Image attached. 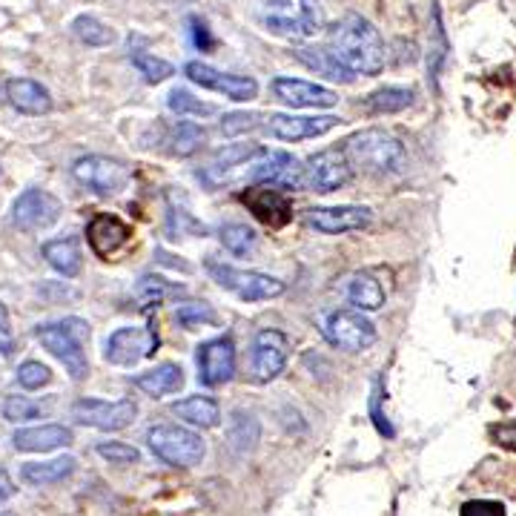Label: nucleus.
Listing matches in <instances>:
<instances>
[{
  "mask_svg": "<svg viewBox=\"0 0 516 516\" xmlns=\"http://www.w3.org/2000/svg\"><path fill=\"white\" fill-rule=\"evenodd\" d=\"M0 333H9V313L3 304H0Z\"/></svg>",
  "mask_w": 516,
  "mask_h": 516,
  "instance_id": "nucleus-48",
  "label": "nucleus"
},
{
  "mask_svg": "<svg viewBox=\"0 0 516 516\" xmlns=\"http://www.w3.org/2000/svg\"><path fill=\"white\" fill-rule=\"evenodd\" d=\"M221 244L233 253V256H244V253H250L253 247H256V230L253 227H247V224H224L221 227Z\"/></svg>",
  "mask_w": 516,
  "mask_h": 516,
  "instance_id": "nucleus-35",
  "label": "nucleus"
},
{
  "mask_svg": "<svg viewBox=\"0 0 516 516\" xmlns=\"http://www.w3.org/2000/svg\"><path fill=\"white\" fill-rule=\"evenodd\" d=\"M61 213H64V204L52 193H46V190H26L12 204V224L18 230H26V233L46 230V227H52L61 218Z\"/></svg>",
  "mask_w": 516,
  "mask_h": 516,
  "instance_id": "nucleus-12",
  "label": "nucleus"
},
{
  "mask_svg": "<svg viewBox=\"0 0 516 516\" xmlns=\"http://www.w3.org/2000/svg\"><path fill=\"white\" fill-rule=\"evenodd\" d=\"M49 379H52V370L41 362H23L18 367V382L26 390H41L43 385H49Z\"/></svg>",
  "mask_w": 516,
  "mask_h": 516,
  "instance_id": "nucleus-42",
  "label": "nucleus"
},
{
  "mask_svg": "<svg viewBox=\"0 0 516 516\" xmlns=\"http://www.w3.org/2000/svg\"><path fill=\"white\" fill-rule=\"evenodd\" d=\"M370 419H373V425H376V430H379L382 436H387V439L396 436L393 425L387 422V416L382 413V382H379V379L373 382V393H370Z\"/></svg>",
  "mask_w": 516,
  "mask_h": 516,
  "instance_id": "nucleus-43",
  "label": "nucleus"
},
{
  "mask_svg": "<svg viewBox=\"0 0 516 516\" xmlns=\"http://www.w3.org/2000/svg\"><path fill=\"white\" fill-rule=\"evenodd\" d=\"M72 32L86 46H109V43L115 41V32L109 26H104L98 18H92V15H78L72 21Z\"/></svg>",
  "mask_w": 516,
  "mask_h": 516,
  "instance_id": "nucleus-34",
  "label": "nucleus"
},
{
  "mask_svg": "<svg viewBox=\"0 0 516 516\" xmlns=\"http://www.w3.org/2000/svg\"><path fill=\"white\" fill-rule=\"evenodd\" d=\"M327 49L356 75H379L385 66V43L362 15H344L327 29Z\"/></svg>",
  "mask_w": 516,
  "mask_h": 516,
  "instance_id": "nucleus-1",
  "label": "nucleus"
},
{
  "mask_svg": "<svg viewBox=\"0 0 516 516\" xmlns=\"http://www.w3.org/2000/svg\"><path fill=\"white\" fill-rule=\"evenodd\" d=\"M347 299L356 310H379L385 304V287L373 273H356L347 284Z\"/></svg>",
  "mask_w": 516,
  "mask_h": 516,
  "instance_id": "nucleus-29",
  "label": "nucleus"
},
{
  "mask_svg": "<svg viewBox=\"0 0 516 516\" xmlns=\"http://www.w3.org/2000/svg\"><path fill=\"white\" fill-rule=\"evenodd\" d=\"M204 141H207V132H204V127L193 124V121H178V124L167 132L170 152L172 155H178V158H187V155L198 152Z\"/></svg>",
  "mask_w": 516,
  "mask_h": 516,
  "instance_id": "nucleus-33",
  "label": "nucleus"
},
{
  "mask_svg": "<svg viewBox=\"0 0 516 516\" xmlns=\"http://www.w3.org/2000/svg\"><path fill=\"white\" fill-rule=\"evenodd\" d=\"M207 273L213 276L218 287H224L227 293H233L241 301L279 299L284 293V281L256 273V270H238V267L221 264V261H213V258L207 261Z\"/></svg>",
  "mask_w": 516,
  "mask_h": 516,
  "instance_id": "nucleus-6",
  "label": "nucleus"
},
{
  "mask_svg": "<svg viewBox=\"0 0 516 516\" xmlns=\"http://www.w3.org/2000/svg\"><path fill=\"white\" fill-rule=\"evenodd\" d=\"M86 238H89V247L95 256L112 258L132 241V227L118 215L98 213L86 224Z\"/></svg>",
  "mask_w": 516,
  "mask_h": 516,
  "instance_id": "nucleus-17",
  "label": "nucleus"
},
{
  "mask_svg": "<svg viewBox=\"0 0 516 516\" xmlns=\"http://www.w3.org/2000/svg\"><path fill=\"white\" fill-rule=\"evenodd\" d=\"M35 336L58 362H64L66 373L75 382L86 379L89 362H86L84 342L89 339V324L84 319H64V322L55 324H41L35 330Z\"/></svg>",
  "mask_w": 516,
  "mask_h": 516,
  "instance_id": "nucleus-4",
  "label": "nucleus"
},
{
  "mask_svg": "<svg viewBox=\"0 0 516 516\" xmlns=\"http://www.w3.org/2000/svg\"><path fill=\"white\" fill-rule=\"evenodd\" d=\"M147 442H150V451L172 468L201 465V459L207 453L204 439L195 430L178 428V425H155L147 430Z\"/></svg>",
  "mask_w": 516,
  "mask_h": 516,
  "instance_id": "nucleus-5",
  "label": "nucleus"
},
{
  "mask_svg": "<svg viewBox=\"0 0 516 516\" xmlns=\"http://www.w3.org/2000/svg\"><path fill=\"white\" fill-rule=\"evenodd\" d=\"M135 385H138V390H144L147 396L158 399V396L175 393L178 387L184 385V370L178 365H172V362H164V365L152 367L147 373H138Z\"/></svg>",
  "mask_w": 516,
  "mask_h": 516,
  "instance_id": "nucleus-27",
  "label": "nucleus"
},
{
  "mask_svg": "<svg viewBox=\"0 0 516 516\" xmlns=\"http://www.w3.org/2000/svg\"><path fill=\"white\" fill-rule=\"evenodd\" d=\"M241 201L267 227H284L293 218V204L279 187H250L247 193H241Z\"/></svg>",
  "mask_w": 516,
  "mask_h": 516,
  "instance_id": "nucleus-21",
  "label": "nucleus"
},
{
  "mask_svg": "<svg viewBox=\"0 0 516 516\" xmlns=\"http://www.w3.org/2000/svg\"><path fill=\"white\" fill-rule=\"evenodd\" d=\"M75 468H78V462L72 456H61V459H49V462H26L21 468V476L26 485L46 488V485H58L69 479Z\"/></svg>",
  "mask_w": 516,
  "mask_h": 516,
  "instance_id": "nucleus-25",
  "label": "nucleus"
},
{
  "mask_svg": "<svg viewBox=\"0 0 516 516\" xmlns=\"http://www.w3.org/2000/svg\"><path fill=\"white\" fill-rule=\"evenodd\" d=\"M256 18L279 38L304 41L322 29V6L319 0H256Z\"/></svg>",
  "mask_w": 516,
  "mask_h": 516,
  "instance_id": "nucleus-2",
  "label": "nucleus"
},
{
  "mask_svg": "<svg viewBox=\"0 0 516 516\" xmlns=\"http://www.w3.org/2000/svg\"><path fill=\"white\" fill-rule=\"evenodd\" d=\"M184 72H187V78H190L193 84L204 86V89H213V92L230 98V101H238V104L253 101L258 95V84L253 78H247V75L218 72V69H213L210 64H201V61H190V64L184 66Z\"/></svg>",
  "mask_w": 516,
  "mask_h": 516,
  "instance_id": "nucleus-13",
  "label": "nucleus"
},
{
  "mask_svg": "<svg viewBox=\"0 0 516 516\" xmlns=\"http://www.w3.org/2000/svg\"><path fill=\"white\" fill-rule=\"evenodd\" d=\"M167 107L175 115H195V118H204V115H213L215 112L213 104L198 101L193 92H187V89H172L170 95H167Z\"/></svg>",
  "mask_w": 516,
  "mask_h": 516,
  "instance_id": "nucleus-37",
  "label": "nucleus"
},
{
  "mask_svg": "<svg viewBox=\"0 0 516 516\" xmlns=\"http://www.w3.org/2000/svg\"><path fill=\"white\" fill-rule=\"evenodd\" d=\"M261 127V115L258 112H230L224 115L221 121V132L236 138V135H244V132H253V129Z\"/></svg>",
  "mask_w": 516,
  "mask_h": 516,
  "instance_id": "nucleus-40",
  "label": "nucleus"
},
{
  "mask_svg": "<svg viewBox=\"0 0 516 516\" xmlns=\"http://www.w3.org/2000/svg\"><path fill=\"white\" fill-rule=\"evenodd\" d=\"M273 92L276 98L284 101L293 109H330L339 104V95L333 89L310 81H299V78H276L273 81Z\"/></svg>",
  "mask_w": 516,
  "mask_h": 516,
  "instance_id": "nucleus-19",
  "label": "nucleus"
},
{
  "mask_svg": "<svg viewBox=\"0 0 516 516\" xmlns=\"http://www.w3.org/2000/svg\"><path fill=\"white\" fill-rule=\"evenodd\" d=\"M462 516H505V508L499 502L476 499V502H465L462 505Z\"/></svg>",
  "mask_w": 516,
  "mask_h": 516,
  "instance_id": "nucleus-44",
  "label": "nucleus"
},
{
  "mask_svg": "<svg viewBox=\"0 0 516 516\" xmlns=\"http://www.w3.org/2000/svg\"><path fill=\"white\" fill-rule=\"evenodd\" d=\"M496 439L505 445V448H514L516 451V422H508V425H499V428H494Z\"/></svg>",
  "mask_w": 516,
  "mask_h": 516,
  "instance_id": "nucleus-46",
  "label": "nucleus"
},
{
  "mask_svg": "<svg viewBox=\"0 0 516 516\" xmlns=\"http://www.w3.org/2000/svg\"><path fill=\"white\" fill-rule=\"evenodd\" d=\"M170 410L184 419L187 425H195V428H215L221 422V410H218V402L210 399V396H187L181 402H172Z\"/></svg>",
  "mask_w": 516,
  "mask_h": 516,
  "instance_id": "nucleus-26",
  "label": "nucleus"
},
{
  "mask_svg": "<svg viewBox=\"0 0 516 516\" xmlns=\"http://www.w3.org/2000/svg\"><path fill=\"white\" fill-rule=\"evenodd\" d=\"M339 124H342V118H336V115H270L264 129L279 141L296 144V141H307V138H319Z\"/></svg>",
  "mask_w": 516,
  "mask_h": 516,
  "instance_id": "nucleus-16",
  "label": "nucleus"
},
{
  "mask_svg": "<svg viewBox=\"0 0 516 516\" xmlns=\"http://www.w3.org/2000/svg\"><path fill=\"white\" fill-rule=\"evenodd\" d=\"M261 152L264 150H261L258 144H227L224 150L215 152L210 167L198 170V181H204L210 190H215V187L227 184L236 170L244 172V167H247L253 158H258Z\"/></svg>",
  "mask_w": 516,
  "mask_h": 516,
  "instance_id": "nucleus-18",
  "label": "nucleus"
},
{
  "mask_svg": "<svg viewBox=\"0 0 516 516\" xmlns=\"http://www.w3.org/2000/svg\"><path fill=\"white\" fill-rule=\"evenodd\" d=\"M75 436L66 425H41V428H21L12 433V445L15 451L26 453H46V451H58V448H66L72 445Z\"/></svg>",
  "mask_w": 516,
  "mask_h": 516,
  "instance_id": "nucleus-22",
  "label": "nucleus"
},
{
  "mask_svg": "<svg viewBox=\"0 0 516 516\" xmlns=\"http://www.w3.org/2000/svg\"><path fill=\"white\" fill-rule=\"evenodd\" d=\"M413 104V89L405 86H385L376 89L373 95L365 98V109L370 115H390V112H402Z\"/></svg>",
  "mask_w": 516,
  "mask_h": 516,
  "instance_id": "nucleus-31",
  "label": "nucleus"
},
{
  "mask_svg": "<svg viewBox=\"0 0 516 516\" xmlns=\"http://www.w3.org/2000/svg\"><path fill=\"white\" fill-rule=\"evenodd\" d=\"M353 178V164L342 150H322L310 155L304 161V175H301V190L313 193H336Z\"/></svg>",
  "mask_w": 516,
  "mask_h": 516,
  "instance_id": "nucleus-8",
  "label": "nucleus"
},
{
  "mask_svg": "<svg viewBox=\"0 0 516 516\" xmlns=\"http://www.w3.org/2000/svg\"><path fill=\"white\" fill-rule=\"evenodd\" d=\"M72 175L78 184H84L86 190L95 195H118L129 184V167L121 164L118 158L107 155H84L72 164Z\"/></svg>",
  "mask_w": 516,
  "mask_h": 516,
  "instance_id": "nucleus-9",
  "label": "nucleus"
},
{
  "mask_svg": "<svg viewBox=\"0 0 516 516\" xmlns=\"http://www.w3.org/2000/svg\"><path fill=\"white\" fill-rule=\"evenodd\" d=\"M190 35H193V43L201 49V52H210L213 49V35H210V29H207V23L201 21V18H190Z\"/></svg>",
  "mask_w": 516,
  "mask_h": 516,
  "instance_id": "nucleus-45",
  "label": "nucleus"
},
{
  "mask_svg": "<svg viewBox=\"0 0 516 516\" xmlns=\"http://www.w3.org/2000/svg\"><path fill=\"white\" fill-rule=\"evenodd\" d=\"M46 408L38 405V402H32V399H26V396H9L6 402H3V416L9 419V422H26V419H38L43 416Z\"/></svg>",
  "mask_w": 516,
  "mask_h": 516,
  "instance_id": "nucleus-39",
  "label": "nucleus"
},
{
  "mask_svg": "<svg viewBox=\"0 0 516 516\" xmlns=\"http://www.w3.org/2000/svg\"><path fill=\"white\" fill-rule=\"evenodd\" d=\"M175 319H178V324H184L187 330H193L198 324H213L215 310L210 304H204V301H187V304H181L175 310Z\"/></svg>",
  "mask_w": 516,
  "mask_h": 516,
  "instance_id": "nucleus-38",
  "label": "nucleus"
},
{
  "mask_svg": "<svg viewBox=\"0 0 516 516\" xmlns=\"http://www.w3.org/2000/svg\"><path fill=\"white\" fill-rule=\"evenodd\" d=\"M290 359V339L281 330H261L253 344V376L256 382H273Z\"/></svg>",
  "mask_w": 516,
  "mask_h": 516,
  "instance_id": "nucleus-15",
  "label": "nucleus"
},
{
  "mask_svg": "<svg viewBox=\"0 0 516 516\" xmlns=\"http://www.w3.org/2000/svg\"><path fill=\"white\" fill-rule=\"evenodd\" d=\"M344 152L356 170L367 175H396L405 170L408 152L396 135L385 129H362L353 138H347Z\"/></svg>",
  "mask_w": 516,
  "mask_h": 516,
  "instance_id": "nucleus-3",
  "label": "nucleus"
},
{
  "mask_svg": "<svg viewBox=\"0 0 516 516\" xmlns=\"http://www.w3.org/2000/svg\"><path fill=\"white\" fill-rule=\"evenodd\" d=\"M198 382L207 387L227 385L236 376V344L221 336L198 347Z\"/></svg>",
  "mask_w": 516,
  "mask_h": 516,
  "instance_id": "nucleus-14",
  "label": "nucleus"
},
{
  "mask_svg": "<svg viewBox=\"0 0 516 516\" xmlns=\"http://www.w3.org/2000/svg\"><path fill=\"white\" fill-rule=\"evenodd\" d=\"M43 258L58 270L64 279H75L81 273V247L75 238H55L43 244Z\"/></svg>",
  "mask_w": 516,
  "mask_h": 516,
  "instance_id": "nucleus-28",
  "label": "nucleus"
},
{
  "mask_svg": "<svg viewBox=\"0 0 516 516\" xmlns=\"http://www.w3.org/2000/svg\"><path fill=\"white\" fill-rule=\"evenodd\" d=\"M324 336L327 342L339 350H347V353H362L367 347H373L379 333H376V324L367 319L362 310H333L327 319H324Z\"/></svg>",
  "mask_w": 516,
  "mask_h": 516,
  "instance_id": "nucleus-7",
  "label": "nucleus"
},
{
  "mask_svg": "<svg viewBox=\"0 0 516 516\" xmlns=\"http://www.w3.org/2000/svg\"><path fill=\"white\" fill-rule=\"evenodd\" d=\"M181 293H184L181 284H172V281L161 279V276H144V279L135 284V301H138L144 310L158 307V304H164L167 299H175V296H181Z\"/></svg>",
  "mask_w": 516,
  "mask_h": 516,
  "instance_id": "nucleus-30",
  "label": "nucleus"
},
{
  "mask_svg": "<svg viewBox=\"0 0 516 516\" xmlns=\"http://www.w3.org/2000/svg\"><path fill=\"white\" fill-rule=\"evenodd\" d=\"M98 456L107 459L109 465H132V462L141 459L138 448H132L127 442H101L98 445Z\"/></svg>",
  "mask_w": 516,
  "mask_h": 516,
  "instance_id": "nucleus-41",
  "label": "nucleus"
},
{
  "mask_svg": "<svg viewBox=\"0 0 516 516\" xmlns=\"http://www.w3.org/2000/svg\"><path fill=\"white\" fill-rule=\"evenodd\" d=\"M307 224L324 236H342L353 230H365L370 224L367 207H310Z\"/></svg>",
  "mask_w": 516,
  "mask_h": 516,
  "instance_id": "nucleus-20",
  "label": "nucleus"
},
{
  "mask_svg": "<svg viewBox=\"0 0 516 516\" xmlns=\"http://www.w3.org/2000/svg\"><path fill=\"white\" fill-rule=\"evenodd\" d=\"M15 491H18V488H15V482H12V476H9V473L0 468V502L12 499V496H15Z\"/></svg>",
  "mask_w": 516,
  "mask_h": 516,
  "instance_id": "nucleus-47",
  "label": "nucleus"
},
{
  "mask_svg": "<svg viewBox=\"0 0 516 516\" xmlns=\"http://www.w3.org/2000/svg\"><path fill=\"white\" fill-rule=\"evenodd\" d=\"M129 58H132V66L144 75L147 84H161V81H167V78L175 75L172 64H167L164 58H155L150 52H132Z\"/></svg>",
  "mask_w": 516,
  "mask_h": 516,
  "instance_id": "nucleus-36",
  "label": "nucleus"
},
{
  "mask_svg": "<svg viewBox=\"0 0 516 516\" xmlns=\"http://www.w3.org/2000/svg\"><path fill=\"white\" fill-rule=\"evenodd\" d=\"M296 58H299L304 66L316 69L319 75H327V78H333V81H342V84H353V81H356V72H350V69L333 55V49H327V46H299V49H296Z\"/></svg>",
  "mask_w": 516,
  "mask_h": 516,
  "instance_id": "nucleus-24",
  "label": "nucleus"
},
{
  "mask_svg": "<svg viewBox=\"0 0 516 516\" xmlns=\"http://www.w3.org/2000/svg\"><path fill=\"white\" fill-rule=\"evenodd\" d=\"M258 422L253 413H244V410H236L233 419H230V430H227V439H230V448L236 453H253L258 442Z\"/></svg>",
  "mask_w": 516,
  "mask_h": 516,
  "instance_id": "nucleus-32",
  "label": "nucleus"
},
{
  "mask_svg": "<svg viewBox=\"0 0 516 516\" xmlns=\"http://www.w3.org/2000/svg\"><path fill=\"white\" fill-rule=\"evenodd\" d=\"M138 405L132 399L121 402H101V399H78L72 405V419L78 425L95 430H124L135 422Z\"/></svg>",
  "mask_w": 516,
  "mask_h": 516,
  "instance_id": "nucleus-11",
  "label": "nucleus"
},
{
  "mask_svg": "<svg viewBox=\"0 0 516 516\" xmlns=\"http://www.w3.org/2000/svg\"><path fill=\"white\" fill-rule=\"evenodd\" d=\"M6 98L23 115H46L52 109L49 89L38 84V81H32V78H12L6 84Z\"/></svg>",
  "mask_w": 516,
  "mask_h": 516,
  "instance_id": "nucleus-23",
  "label": "nucleus"
},
{
  "mask_svg": "<svg viewBox=\"0 0 516 516\" xmlns=\"http://www.w3.org/2000/svg\"><path fill=\"white\" fill-rule=\"evenodd\" d=\"M158 350L155 327H121L104 344V359L109 365L132 367Z\"/></svg>",
  "mask_w": 516,
  "mask_h": 516,
  "instance_id": "nucleus-10",
  "label": "nucleus"
}]
</instances>
